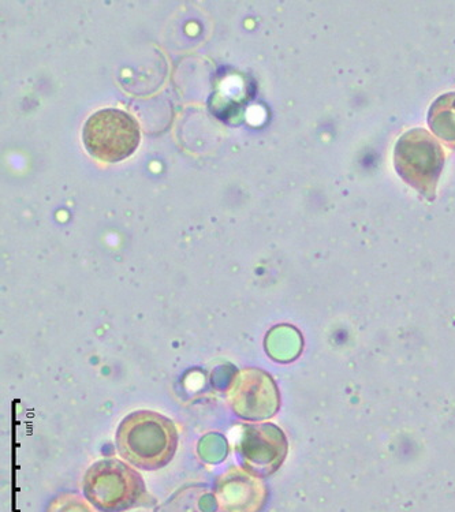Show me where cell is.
Wrapping results in <instances>:
<instances>
[{
  "mask_svg": "<svg viewBox=\"0 0 455 512\" xmlns=\"http://www.w3.org/2000/svg\"><path fill=\"white\" fill-rule=\"evenodd\" d=\"M115 443L119 455L130 465L143 470L162 469L177 451V426L155 411H134L119 424Z\"/></svg>",
  "mask_w": 455,
  "mask_h": 512,
  "instance_id": "cell-1",
  "label": "cell"
},
{
  "mask_svg": "<svg viewBox=\"0 0 455 512\" xmlns=\"http://www.w3.org/2000/svg\"><path fill=\"white\" fill-rule=\"evenodd\" d=\"M82 491L85 499L102 512L129 511L151 503L141 474L115 458L93 463L85 473Z\"/></svg>",
  "mask_w": 455,
  "mask_h": 512,
  "instance_id": "cell-2",
  "label": "cell"
},
{
  "mask_svg": "<svg viewBox=\"0 0 455 512\" xmlns=\"http://www.w3.org/2000/svg\"><path fill=\"white\" fill-rule=\"evenodd\" d=\"M82 141L89 155L100 162H122L140 147V125L128 112L106 108L87 119Z\"/></svg>",
  "mask_w": 455,
  "mask_h": 512,
  "instance_id": "cell-3",
  "label": "cell"
},
{
  "mask_svg": "<svg viewBox=\"0 0 455 512\" xmlns=\"http://www.w3.org/2000/svg\"><path fill=\"white\" fill-rule=\"evenodd\" d=\"M445 163L442 147L430 133L413 129L399 138L394 148V166L408 185L434 200Z\"/></svg>",
  "mask_w": 455,
  "mask_h": 512,
  "instance_id": "cell-4",
  "label": "cell"
},
{
  "mask_svg": "<svg viewBox=\"0 0 455 512\" xmlns=\"http://www.w3.org/2000/svg\"><path fill=\"white\" fill-rule=\"evenodd\" d=\"M236 451L245 470L264 478L281 469L289 451V443L277 425L251 424L242 429Z\"/></svg>",
  "mask_w": 455,
  "mask_h": 512,
  "instance_id": "cell-5",
  "label": "cell"
},
{
  "mask_svg": "<svg viewBox=\"0 0 455 512\" xmlns=\"http://www.w3.org/2000/svg\"><path fill=\"white\" fill-rule=\"evenodd\" d=\"M229 402L242 420L264 421L278 413L281 396L277 383L267 372L248 368L234 377Z\"/></svg>",
  "mask_w": 455,
  "mask_h": 512,
  "instance_id": "cell-6",
  "label": "cell"
},
{
  "mask_svg": "<svg viewBox=\"0 0 455 512\" xmlns=\"http://www.w3.org/2000/svg\"><path fill=\"white\" fill-rule=\"evenodd\" d=\"M214 495L220 512H261L270 492L263 478L233 466L216 478Z\"/></svg>",
  "mask_w": 455,
  "mask_h": 512,
  "instance_id": "cell-7",
  "label": "cell"
},
{
  "mask_svg": "<svg viewBox=\"0 0 455 512\" xmlns=\"http://www.w3.org/2000/svg\"><path fill=\"white\" fill-rule=\"evenodd\" d=\"M432 133L455 151V92L438 97L428 112Z\"/></svg>",
  "mask_w": 455,
  "mask_h": 512,
  "instance_id": "cell-8",
  "label": "cell"
},
{
  "mask_svg": "<svg viewBox=\"0 0 455 512\" xmlns=\"http://www.w3.org/2000/svg\"><path fill=\"white\" fill-rule=\"evenodd\" d=\"M267 353L274 360L279 362H289L294 360L302 349V339L300 334L292 327L274 328L267 336Z\"/></svg>",
  "mask_w": 455,
  "mask_h": 512,
  "instance_id": "cell-9",
  "label": "cell"
},
{
  "mask_svg": "<svg viewBox=\"0 0 455 512\" xmlns=\"http://www.w3.org/2000/svg\"><path fill=\"white\" fill-rule=\"evenodd\" d=\"M47 512H98L85 497L74 492L61 493L48 504Z\"/></svg>",
  "mask_w": 455,
  "mask_h": 512,
  "instance_id": "cell-10",
  "label": "cell"
}]
</instances>
